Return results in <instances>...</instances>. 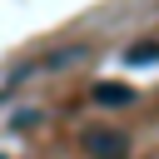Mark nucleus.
<instances>
[{
	"mask_svg": "<svg viewBox=\"0 0 159 159\" xmlns=\"http://www.w3.org/2000/svg\"><path fill=\"white\" fill-rule=\"evenodd\" d=\"M84 149H89L94 159H124V154H129V139H124L119 129H89V134H84Z\"/></svg>",
	"mask_w": 159,
	"mask_h": 159,
	"instance_id": "obj_1",
	"label": "nucleus"
},
{
	"mask_svg": "<svg viewBox=\"0 0 159 159\" xmlns=\"http://www.w3.org/2000/svg\"><path fill=\"white\" fill-rule=\"evenodd\" d=\"M89 99H94V104H104V109H119V104H129V99H134V89H129V84H114V80H99V84L89 89Z\"/></svg>",
	"mask_w": 159,
	"mask_h": 159,
	"instance_id": "obj_2",
	"label": "nucleus"
},
{
	"mask_svg": "<svg viewBox=\"0 0 159 159\" xmlns=\"http://www.w3.org/2000/svg\"><path fill=\"white\" fill-rule=\"evenodd\" d=\"M124 60H129V65H154V60H159V40H139Z\"/></svg>",
	"mask_w": 159,
	"mask_h": 159,
	"instance_id": "obj_3",
	"label": "nucleus"
}]
</instances>
